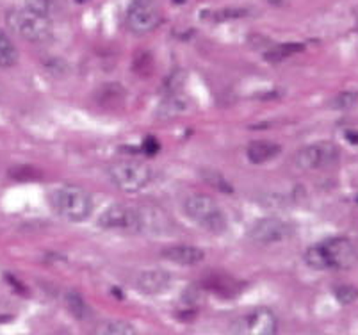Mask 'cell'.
Wrapping results in <instances>:
<instances>
[{
	"instance_id": "6da1fadb",
	"label": "cell",
	"mask_w": 358,
	"mask_h": 335,
	"mask_svg": "<svg viewBox=\"0 0 358 335\" xmlns=\"http://www.w3.org/2000/svg\"><path fill=\"white\" fill-rule=\"evenodd\" d=\"M305 262L317 271H327V269L343 271L357 264L358 250L348 237H328L307 250Z\"/></svg>"
},
{
	"instance_id": "7a4b0ae2",
	"label": "cell",
	"mask_w": 358,
	"mask_h": 335,
	"mask_svg": "<svg viewBox=\"0 0 358 335\" xmlns=\"http://www.w3.org/2000/svg\"><path fill=\"white\" fill-rule=\"evenodd\" d=\"M50 206L57 216L71 223H83L93 213L95 201L79 185H59L50 193Z\"/></svg>"
},
{
	"instance_id": "3957f363",
	"label": "cell",
	"mask_w": 358,
	"mask_h": 335,
	"mask_svg": "<svg viewBox=\"0 0 358 335\" xmlns=\"http://www.w3.org/2000/svg\"><path fill=\"white\" fill-rule=\"evenodd\" d=\"M8 25L16 36L29 43H45L54 34L50 18L29 8L11 9L8 13Z\"/></svg>"
},
{
	"instance_id": "277c9868",
	"label": "cell",
	"mask_w": 358,
	"mask_h": 335,
	"mask_svg": "<svg viewBox=\"0 0 358 335\" xmlns=\"http://www.w3.org/2000/svg\"><path fill=\"white\" fill-rule=\"evenodd\" d=\"M184 213L198 227L210 234H223L229 229V220L224 211L214 198L207 194H191L184 201Z\"/></svg>"
},
{
	"instance_id": "5b68a950",
	"label": "cell",
	"mask_w": 358,
	"mask_h": 335,
	"mask_svg": "<svg viewBox=\"0 0 358 335\" xmlns=\"http://www.w3.org/2000/svg\"><path fill=\"white\" fill-rule=\"evenodd\" d=\"M109 178L120 191L139 193L152 182V171L141 162L122 161L109 166Z\"/></svg>"
},
{
	"instance_id": "8992f818",
	"label": "cell",
	"mask_w": 358,
	"mask_h": 335,
	"mask_svg": "<svg viewBox=\"0 0 358 335\" xmlns=\"http://www.w3.org/2000/svg\"><path fill=\"white\" fill-rule=\"evenodd\" d=\"M338 161H341V148L330 141L312 143L299 148L294 155L296 166L308 171L328 170L337 166Z\"/></svg>"
},
{
	"instance_id": "52a82bcc",
	"label": "cell",
	"mask_w": 358,
	"mask_h": 335,
	"mask_svg": "<svg viewBox=\"0 0 358 335\" xmlns=\"http://www.w3.org/2000/svg\"><path fill=\"white\" fill-rule=\"evenodd\" d=\"M99 227L107 230L143 232V206L113 204L99 216Z\"/></svg>"
},
{
	"instance_id": "ba28073f",
	"label": "cell",
	"mask_w": 358,
	"mask_h": 335,
	"mask_svg": "<svg viewBox=\"0 0 358 335\" xmlns=\"http://www.w3.org/2000/svg\"><path fill=\"white\" fill-rule=\"evenodd\" d=\"M232 332L234 335H276L278 318L269 308H253L234 321Z\"/></svg>"
},
{
	"instance_id": "9c48e42d",
	"label": "cell",
	"mask_w": 358,
	"mask_h": 335,
	"mask_svg": "<svg viewBox=\"0 0 358 335\" xmlns=\"http://www.w3.org/2000/svg\"><path fill=\"white\" fill-rule=\"evenodd\" d=\"M161 24L157 0H132L127 11V27L134 34H148Z\"/></svg>"
},
{
	"instance_id": "30bf717a",
	"label": "cell",
	"mask_w": 358,
	"mask_h": 335,
	"mask_svg": "<svg viewBox=\"0 0 358 335\" xmlns=\"http://www.w3.org/2000/svg\"><path fill=\"white\" fill-rule=\"evenodd\" d=\"M292 236H294V225L291 221L273 216L255 221V225L248 232V237L257 245H275L287 241Z\"/></svg>"
},
{
	"instance_id": "8fae6325",
	"label": "cell",
	"mask_w": 358,
	"mask_h": 335,
	"mask_svg": "<svg viewBox=\"0 0 358 335\" xmlns=\"http://www.w3.org/2000/svg\"><path fill=\"white\" fill-rule=\"evenodd\" d=\"M162 259L173 262V264L180 266H196L200 262H203L205 252L198 246L191 245H175L168 246L166 250H162Z\"/></svg>"
},
{
	"instance_id": "7c38bea8",
	"label": "cell",
	"mask_w": 358,
	"mask_h": 335,
	"mask_svg": "<svg viewBox=\"0 0 358 335\" xmlns=\"http://www.w3.org/2000/svg\"><path fill=\"white\" fill-rule=\"evenodd\" d=\"M136 282L145 294H161L171 285V275L164 269H146L139 273Z\"/></svg>"
},
{
	"instance_id": "4fadbf2b",
	"label": "cell",
	"mask_w": 358,
	"mask_h": 335,
	"mask_svg": "<svg viewBox=\"0 0 358 335\" xmlns=\"http://www.w3.org/2000/svg\"><path fill=\"white\" fill-rule=\"evenodd\" d=\"M280 152H282V148H280L278 143L264 139V141L250 143L248 148H246V157L252 164H264V162H269L278 157Z\"/></svg>"
},
{
	"instance_id": "5bb4252c",
	"label": "cell",
	"mask_w": 358,
	"mask_h": 335,
	"mask_svg": "<svg viewBox=\"0 0 358 335\" xmlns=\"http://www.w3.org/2000/svg\"><path fill=\"white\" fill-rule=\"evenodd\" d=\"M184 113H187V102L177 93V95H168L162 99L155 111V116L159 120H175Z\"/></svg>"
},
{
	"instance_id": "9a60e30c",
	"label": "cell",
	"mask_w": 358,
	"mask_h": 335,
	"mask_svg": "<svg viewBox=\"0 0 358 335\" xmlns=\"http://www.w3.org/2000/svg\"><path fill=\"white\" fill-rule=\"evenodd\" d=\"M205 287L223 298H234L243 291V284L232 280V278H227V276H209L205 280Z\"/></svg>"
},
{
	"instance_id": "2e32d148",
	"label": "cell",
	"mask_w": 358,
	"mask_h": 335,
	"mask_svg": "<svg viewBox=\"0 0 358 335\" xmlns=\"http://www.w3.org/2000/svg\"><path fill=\"white\" fill-rule=\"evenodd\" d=\"M305 50V45L301 43H282V45H276V47L269 48L266 54H264V59L269 61V63L276 64V63H282V61L289 59L292 55L299 54V52Z\"/></svg>"
},
{
	"instance_id": "e0dca14e",
	"label": "cell",
	"mask_w": 358,
	"mask_h": 335,
	"mask_svg": "<svg viewBox=\"0 0 358 335\" xmlns=\"http://www.w3.org/2000/svg\"><path fill=\"white\" fill-rule=\"evenodd\" d=\"M64 304H66L68 311H70V314L73 315L75 320L86 321L91 318L90 305L86 304V300H84L79 292H66V296H64Z\"/></svg>"
},
{
	"instance_id": "ac0fdd59",
	"label": "cell",
	"mask_w": 358,
	"mask_h": 335,
	"mask_svg": "<svg viewBox=\"0 0 358 335\" xmlns=\"http://www.w3.org/2000/svg\"><path fill=\"white\" fill-rule=\"evenodd\" d=\"M123 100H125V90L116 84H109L99 93V104L106 109H116L123 106Z\"/></svg>"
},
{
	"instance_id": "d6986e66",
	"label": "cell",
	"mask_w": 358,
	"mask_h": 335,
	"mask_svg": "<svg viewBox=\"0 0 358 335\" xmlns=\"http://www.w3.org/2000/svg\"><path fill=\"white\" fill-rule=\"evenodd\" d=\"M16 63H18V50L8 32L0 31V68H13Z\"/></svg>"
},
{
	"instance_id": "ffe728a7",
	"label": "cell",
	"mask_w": 358,
	"mask_h": 335,
	"mask_svg": "<svg viewBox=\"0 0 358 335\" xmlns=\"http://www.w3.org/2000/svg\"><path fill=\"white\" fill-rule=\"evenodd\" d=\"M95 335H138V332L125 321H106L96 328Z\"/></svg>"
},
{
	"instance_id": "44dd1931",
	"label": "cell",
	"mask_w": 358,
	"mask_h": 335,
	"mask_svg": "<svg viewBox=\"0 0 358 335\" xmlns=\"http://www.w3.org/2000/svg\"><path fill=\"white\" fill-rule=\"evenodd\" d=\"M9 175H11L15 180H24V182H29V180H36V178H40L41 173L38 170H34L32 166H16V168H13L11 171H9Z\"/></svg>"
},
{
	"instance_id": "7402d4cb",
	"label": "cell",
	"mask_w": 358,
	"mask_h": 335,
	"mask_svg": "<svg viewBox=\"0 0 358 335\" xmlns=\"http://www.w3.org/2000/svg\"><path fill=\"white\" fill-rule=\"evenodd\" d=\"M335 298L343 305H350L353 301H357L358 298V289L353 287V285H338L335 287Z\"/></svg>"
},
{
	"instance_id": "603a6c76",
	"label": "cell",
	"mask_w": 358,
	"mask_h": 335,
	"mask_svg": "<svg viewBox=\"0 0 358 335\" xmlns=\"http://www.w3.org/2000/svg\"><path fill=\"white\" fill-rule=\"evenodd\" d=\"M358 95L357 93H341V95L335 97V100L331 102V107L337 111H348L351 107L357 106Z\"/></svg>"
},
{
	"instance_id": "cb8c5ba5",
	"label": "cell",
	"mask_w": 358,
	"mask_h": 335,
	"mask_svg": "<svg viewBox=\"0 0 358 335\" xmlns=\"http://www.w3.org/2000/svg\"><path fill=\"white\" fill-rule=\"evenodd\" d=\"M205 182H209L210 185H214L217 191H223V193H232V185L229 184V182L224 180L221 175L217 173H213V171H209V173H205Z\"/></svg>"
},
{
	"instance_id": "d4e9b609",
	"label": "cell",
	"mask_w": 358,
	"mask_h": 335,
	"mask_svg": "<svg viewBox=\"0 0 358 335\" xmlns=\"http://www.w3.org/2000/svg\"><path fill=\"white\" fill-rule=\"evenodd\" d=\"M25 8L40 13V15L48 16V13H50V0H27V6H25Z\"/></svg>"
},
{
	"instance_id": "484cf974",
	"label": "cell",
	"mask_w": 358,
	"mask_h": 335,
	"mask_svg": "<svg viewBox=\"0 0 358 335\" xmlns=\"http://www.w3.org/2000/svg\"><path fill=\"white\" fill-rule=\"evenodd\" d=\"M141 150L148 155H155L159 150H161V145H159V141L154 138V136H148V138L143 141Z\"/></svg>"
},
{
	"instance_id": "4316f807",
	"label": "cell",
	"mask_w": 358,
	"mask_h": 335,
	"mask_svg": "<svg viewBox=\"0 0 358 335\" xmlns=\"http://www.w3.org/2000/svg\"><path fill=\"white\" fill-rule=\"evenodd\" d=\"M346 139L350 143H353V145H358V130H348Z\"/></svg>"
},
{
	"instance_id": "83f0119b",
	"label": "cell",
	"mask_w": 358,
	"mask_h": 335,
	"mask_svg": "<svg viewBox=\"0 0 358 335\" xmlns=\"http://www.w3.org/2000/svg\"><path fill=\"white\" fill-rule=\"evenodd\" d=\"M173 2H175V4H184L185 0H173Z\"/></svg>"
}]
</instances>
